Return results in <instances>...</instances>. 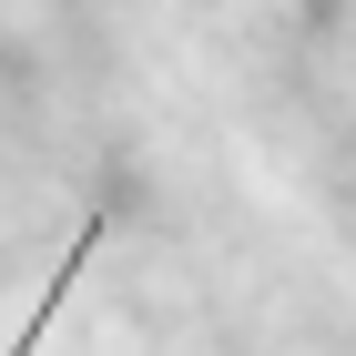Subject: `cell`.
Segmentation results:
<instances>
[{
    "instance_id": "1",
    "label": "cell",
    "mask_w": 356,
    "mask_h": 356,
    "mask_svg": "<svg viewBox=\"0 0 356 356\" xmlns=\"http://www.w3.org/2000/svg\"><path fill=\"white\" fill-rule=\"evenodd\" d=\"M102 234H112V204H92V224H82V245L61 254V275H51V285H41V305H31V326L10 336V356H31V346H41V326H51V316H61V296L82 285V265H92V254H102Z\"/></svg>"
}]
</instances>
